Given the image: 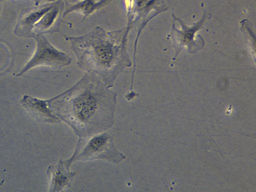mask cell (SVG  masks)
<instances>
[{
  "label": "cell",
  "mask_w": 256,
  "mask_h": 192,
  "mask_svg": "<svg viewBox=\"0 0 256 192\" xmlns=\"http://www.w3.org/2000/svg\"><path fill=\"white\" fill-rule=\"evenodd\" d=\"M116 98L98 78L86 73L71 88L50 99V108L79 136L84 138L112 125Z\"/></svg>",
  "instance_id": "cell-1"
},
{
  "label": "cell",
  "mask_w": 256,
  "mask_h": 192,
  "mask_svg": "<svg viewBox=\"0 0 256 192\" xmlns=\"http://www.w3.org/2000/svg\"><path fill=\"white\" fill-rule=\"evenodd\" d=\"M132 28L128 26L116 30L100 26L79 36H65L70 44L79 68L92 74L110 88L118 75L132 66L127 50Z\"/></svg>",
  "instance_id": "cell-2"
},
{
  "label": "cell",
  "mask_w": 256,
  "mask_h": 192,
  "mask_svg": "<svg viewBox=\"0 0 256 192\" xmlns=\"http://www.w3.org/2000/svg\"><path fill=\"white\" fill-rule=\"evenodd\" d=\"M126 157L114 147L112 137L108 133H98L87 137H80L72 156L64 162L70 170L76 161L102 159L118 164Z\"/></svg>",
  "instance_id": "cell-3"
},
{
  "label": "cell",
  "mask_w": 256,
  "mask_h": 192,
  "mask_svg": "<svg viewBox=\"0 0 256 192\" xmlns=\"http://www.w3.org/2000/svg\"><path fill=\"white\" fill-rule=\"evenodd\" d=\"M36 42V50L17 76H22L30 70L37 66H48L54 69L62 68L70 66L72 58L64 52L54 46L41 34L32 35Z\"/></svg>",
  "instance_id": "cell-4"
},
{
  "label": "cell",
  "mask_w": 256,
  "mask_h": 192,
  "mask_svg": "<svg viewBox=\"0 0 256 192\" xmlns=\"http://www.w3.org/2000/svg\"><path fill=\"white\" fill-rule=\"evenodd\" d=\"M49 182V192H58L71 187L76 172H70L60 160L46 171Z\"/></svg>",
  "instance_id": "cell-5"
},
{
  "label": "cell",
  "mask_w": 256,
  "mask_h": 192,
  "mask_svg": "<svg viewBox=\"0 0 256 192\" xmlns=\"http://www.w3.org/2000/svg\"><path fill=\"white\" fill-rule=\"evenodd\" d=\"M20 104L37 120L50 123H58L61 121L50 109V100H42L25 95L21 99Z\"/></svg>",
  "instance_id": "cell-6"
},
{
  "label": "cell",
  "mask_w": 256,
  "mask_h": 192,
  "mask_svg": "<svg viewBox=\"0 0 256 192\" xmlns=\"http://www.w3.org/2000/svg\"><path fill=\"white\" fill-rule=\"evenodd\" d=\"M60 12L58 8L52 6L34 26V28L36 34L58 31L61 22Z\"/></svg>",
  "instance_id": "cell-7"
},
{
  "label": "cell",
  "mask_w": 256,
  "mask_h": 192,
  "mask_svg": "<svg viewBox=\"0 0 256 192\" xmlns=\"http://www.w3.org/2000/svg\"><path fill=\"white\" fill-rule=\"evenodd\" d=\"M46 6L29 12L22 16L16 28L17 32H29L40 20L42 17L52 8Z\"/></svg>",
  "instance_id": "cell-8"
},
{
  "label": "cell",
  "mask_w": 256,
  "mask_h": 192,
  "mask_svg": "<svg viewBox=\"0 0 256 192\" xmlns=\"http://www.w3.org/2000/svg\"><path fill=\"white\" fill-rule=\"evenodd\" d=\"M4 0H0V2L4 1Z\"/></svg>",
  "instance_id": "cell-9"
}]
</instances>
